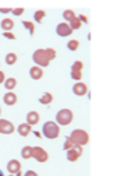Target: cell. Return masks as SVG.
Wrapping results in <instances>:
<instances>
[{"instance_id": "2", "label": "cell", "mask_w": 117, "mask_h": 176, "mask_svg": "<svg viewBox=\"0 0 117 176\" xmlns=\"http://www.w3.org/2000/svg\"><path fill=\"white\" fill-rule=\"evenodd\" d=\"M70 138L73 140V143L76 145H86L89 143V134L85 132V130H81V129H77V130H73V133L70 134Z\"/></svg>"}, {"instance_id": "7", "label": "cell", "mask_w": 117, "mask_h": 176, "mask_svg": "<svg viewBox=\"0 0 117 176\" xmlns=\"http://www.w3.org/2000/svg\"><path fill=\"white\" fill-rule=\"evenodd\" d=\"M56 32H57L59 37H70L73 34V29L70 28V25L67 23H60L56 27Z\"/></svg>"}, {"instance_id": "38", "label": "cell", "mask_w": 117, "mask_h": 176, "mask_svg": "<svg viewBox=\"0 0 117 176\" xmlns=\"http://www.w3.org/2000/svg\"><path fill=\"white\" fill-rule=\"evenodd\" d=\"M0 113H2V109H0Z\"/></svg>"}, {"instance_id": "15", "label": "cell", "mask_w": 117, "mask_h": 176, "mask_svg": "<svg viewBox=\"0 0 117 176\" xmlns=\"http://www.w3.org/2000/svg\"><path fill=\"white\" fill-rule=\"evenodd\" d=\"M0 27L4 29V32H10L11 29L14 28V21L11 18H4L2 23H0Z\"/></svg>"}, {"instance_id": "12", "label": "cell", "mask_w": 117, "mask_h": 176, "mask_svg": "<svg viewBox=\"0 0 117 176\" xmlns=\"http://www.w3.org/2000/svg\"><path fill=\"white\" fill-rule=\"evenodd\" d=\"M3 101H4L6 105L13 106V105H16V103H17V95L14 94V92L8 91L7 94H4V97H3Z\"/></svg>"}, {"instance_id": "14", "label": "cell", "mask_w": 117, "mask_h": 176, "mask_svg": "<svg viewBox=\"0 0 117 176\" xmlns=\"http://www.w3.org/2000/svg\"><path fill=\"white\" fill-rule=\"evenodd\" d=\"M31 130H32V126H29L28 123H21L18 127H17V132H18L20 136H22V137H27L29 133H31Z\"/></svg>"}, {"instance_id": "10", "label": "cell", "mask_w": 117, "mask_h": 176, "mask_svg": "<svg viewBox=\"0 0 117 176\" xmlns=\"http://www.w3.org/2000/svg\"><path fill=\"white\" fill-rule=\"evenodd\" d=\"M73 92L76 95H78V97H82V95H85L88 92V87L84 83H76L73 87Z\"/></svg>"}, {"instance_id": "31", "label": "cell", "mask_w": 117, "mask_h": 176, "mask_svg": "<svg viewBox=\"0 0 117 176\" xmlns=\"http://www.w3.org/2000/svg\"><path fill=\"white\" fill-rule=\"evenodd\" d=\"M4 38H7V39H16V35L13 34V32H4Z\"/></svg>"}, {"instance_id": "36", "label": "cell", "mask_w": 117, "mask_h": 176, "mask_svg": "<svg viewBox=\"0 0 117 176\" xmlns=\"http://www.w3.org/2000/svg\"><path fill=\"white\" fill-rule=\"evenodd\" d=\"M0 176H4V173H3V172H2V171H0Z\"/></svg>"}, {"instance_id": "11", "label": "cell", "mask_w": 117, "mask_h": 176, "mask_svg": "<svg viewBox=\"0 0 117 176\" xmlns=\"http://www.w3.org/2000/svg\"><path fill=\"white\" fill-rule=\"evenodd\" d=\"M39 120H41V116H39L38 112H35V110L28 112V115H27V123H28L29 126H35V124H38Z\"/></svg>"}, {"instance_id": "25", "label": "cell", "mask_w": 117, "mask_h": 176, "mask_svg": "<svg viewBox=\"0 0 117 176\" xmlns=\"http://www.w3.org/2000/svg\"><path fill=\"white\" fill-rule=\"evenodd\" d=\"M82 68H84V63L80 60L74 62L73 66H71V70H76V71H82Z\"/></svg>"}, {"instance_id": "34", "label": "cell", "mask_w": 117, "mask_h": 176, "mask_svg": "<svg viewBox=\"0 0 117 176\" xmlns=\"http://www.w3.org/2000/svg\"><path fill=\"white\" fill-rule=\"evenodd\" d=\"M4 80H6L4 73H3V71H0V84H2V83H4Z\"/></svg>"}, {"instance_id": "8", "label": "cell", "mask_w": 117, "mask_h": 176, "mask_svg": "<svg viewBox=\"0 0 117 176\" xmlns=\"http://www.w3.org/2000/svg\"><path fill=\"white\" fill-rule=\"evenodd\" d=\"M14 126L11 122L6 120V119H0V133L2 134H11L14 132Z\"/></svg>"}, {"instance_id": "28", "label": "cell", "mask_w": 117, "mask_h": 176, "mask_svg": "<svg viewBox=\"0 0 117 176\" xmlns=\"http://www.w3.org/2000/svg\"><path fill=\"white\" fill-rule=\"evenodd\" d=\"M71 78L80 81L82 78V71H76V70H71Z\"/></svg>"}, {"instance_id": "26", "label": "cell", "mask_w": 117, "mask_h": 176, "mask_svg": "<svg viewBox=\"0 0 117 176\" xmlns=\"http://www.w3.org/2000/svg\"><path fill=\"white\" fill-rule=\"evenodd\" d=\"M45 52H46V56L49 60H53V59L56 58V50L52 49V48H47V49H45Z\"/></svg>"}, {"instance_id": "6", "label": "cell", "mask_w": 117, "mask_h": 176, "mask_svg": "<svg viewBox=\"0 0 117 176\" xmlns=\"http://www.w3.org/2000/svg\"><path fill=\"white\" fill-rule=\"evenodd\" d=\"M81 155H82V147L81 145H74L71 150L67 151V159L70 162H76Z\"/></svg>"}, {"instance_id": "18", "label": "cell", "mask_w": 117, "mask_h": 176, "mask_svg": "<svg viewBox=\"0 0 117 176\" xmlns=\"http://www.w3.org/2000/svg\"><path fill=\"white\" fill-rule=\"evenodd\" d=\"M21 157H22L24 159H29V158H32V147L25 145V147L21 150Z\"/></svg>"}, {"instance_id": "29", "label": "cell", "mask_w": 117, "mask_h": 176, "mask_svg": "<svg viewBox=\"0 0 117 176\" xmlns=\"http://www.w3.org/2000/svg\"><path fill=\"white\" fill-rule=\"evenodd\" d=\"M11 13H13L14 16H21V14L24 13V8H22V7H18V8H13V10H11Z\"/></svg>"}, {"instance_id": "27", "label": "cell", "mask_w": 117, "mask_h": 176, "mask_svg": "<svg viewBox=\"0 0 117 176\" xmlns=\"http://www.w3.org/2000/svg\"><path fill=\"white\" fill-rule=\"evenodd\" d=\"M74 143H73V140L70 138V137H67V138H66V141H64V150L66 151H68V150H71V148L74 147Z\"/></svg>"}, {"instance_id": "32", "label": "cell", "mask_w": 117, "mask_h": 176, "mask_svg": "<svg viewBox=\"0 0 117 176\" xmlns=\"http://www.w3.org/2000/svg\"><path fill=\"white\" fill-rule=\"evenodd\" d=\"M11 10H13V8H8V7H0V13H3V14L11 13Z\"/></svg>"}, {"instance_id": "20", "label": "cell", "mask_w": 117, "mask_h": 176, "mask_svg": "<svg viewBox=\"0 0 117 176\" xmlns=\"http://www.w3.org/2000/svg\"><path fill=\"white\" fill-rule=\"evenodd\" d=\"M16 62H17V55L16 53H7V55H6V63H7L8 66L14 64Z\"/></svg>"}, {"instance_id": "17", "label": "cell", "mask_w": 117, "mask_h": 176, "mask_svg": "<svg viewBox=\"0 0 117 176\" xmlns=\"http://www.w3.org/2000/svg\"><path fill=\"white\" fill-rule=\"evenodd\" d=\"M4 87H6V89H8V91L14 89V88L17 87V80L13 78V77H10V78H6L4 80Z\"/></svg>"}, {"instance_id": "30", "label": "cell", "mask_w": 117, "mask_h": 176, "mask_svg": "<svg viewBox=\"0 0 117 176\" xmlns=\"http://www.w3.org/2000/svg\"><path fill=\"white\" fill-rule=\"evenodd\" d=\"M78 20L81 21V24H88V17L86 16H84V14H81V16H78Z\"/></svg>"}, {"instance_id": "21", "label": "cell", "mask_w": 117, "mask_h": 176, "mask_svg": "<svg viewBox=\"0 0 117 176\" xmlns=\"http://www.w3.org/2000/svg\"><path fill=\"white\" fill-rule=\"evenodd\" d=\"M45 16H46V11L38 10V11H35V14H34V20L37 23H42V20L45 18Z\"/></svg>"}, {"instance_id": "5", "label": "cell", "mask_w": 117, "mask_h": 176, "mask_svg": "<svg viewBox=\"0 0 117 176\" xmlns=\"http://www.w3.org/2000/svg\"><path fill=\"white\" fill-rule=\"evenodd\" d=\"M32 158H35L38 162H46L49 159V154L42 147H32Z\"/></svg>"}, {"instance_id": "23", "label": "cell", "mask_w": 117, "mask_h": 176, "mask_svg": "<svg viewBox=\"0 0 117 176\" xmlns=\"http://www.w3.org/2000/svg\"><path fill=\"white\" fill-rule=\"evenodd\" d=\"M78 46H80V42H78L77 39H71V41H68V43H67V48L70 50H77L78 49Z\"/></svg>"}, {"instance_id": "16", "label": "cell", "mask_w": 117, "mask_h": 176, "mask_svg": "<svg viewBox=\"0 0 117 176\" xmlns=\"http://www.w3.org/2000/svg\"><path fill=\"white\" fill-rule=\"evenodd\" d=\"M52 101H53V95L50 94V92H45V94L39 98V102H41L42 105H49V103H52Z\"/></svg>"}, {"instance_id": "13", "label": "cell", "mask_w": 117, "mask_h": 176, "mask_svg": "<svg viewBox=\"0 0 117 176\" xmlns=\"http://www.w3.org/2000/svg\"><path fill=\"white\" fill-rule=\"evenodd\" d=\"M29 76H31L32 80H41L42 77H43V70L39 66H34L29 70Z\"/></svg>"}, {"instance_id": "33", "label": "cell", "mask_w": 117, "mask_h": 176, "mask_svg": "<svg viewBox=\"0 0 117 176\" xmlns=\"http://www.w3.org/2000/svg\"><path fill=\"white\" fill-rule=\"evenodd\" d=\"M24 176H38L37 172H34V171H28V172H25V175Z\"/></svg>"}, {"instance_id": "3", "label": "cell", "mask_w": 117, "mask_h": 176, "mask_svg": "<svg viewBox=\"0 0 117 176\" xmlns=\"http://www.w3.org/2000/svg\"><path fill=\"white\" fill-rule=\"evenodd\" d=\"M73 119H74V115L70 109H61L56 115V123L59 126H68L73 122Z\"/></svg>"}, {"instance_id": "37", "label": "cell", "mask_w": 117, "mask_h": 176, "mask_svg": "<svg viewBox=\"0 0 117 176\" xmlns=\"http://www.w3.org/2000/svg\"><path fill=\"white\" fill-rule=\"evenodd\" d=\"M8 176H14V175H8Z\"/></svg>"}, {"instance_id": "19", "label": "cell", "mask_w": 117, "mask_h": 176, "mask_svg": "<svg viewBox=\"0 0 117 176\" xmlns=\"http://www.w3.org/2000/svg\"><path fill=\"white\" fill-rule=\"evenodd\" d=\"M76 17H77V16H76V13H74L73 10H66V11H63V18H64L66 21H68V23H70L73 18H76Z\"/></svg>"}, {"instance_id": "9", "label": "cell", "mask_w": 117, "mask_h": 176, "mask_svg": "<svg viewBox=\"0 0 117 176\" xmlns=\"http://www.w3.org/2000/svg\"><path fill=\"white\" fill-rule=\"evenodd\" d=\"M7 171H8V173H10V175H16L17 172H20V171H21V163H20V161L11 159L10 162L7 163Z\"/></svg>"}, {"instance_id": "22", "label": "cell", "mask_w": 117, "mask_h": 176, "mask_svg": "<svg viewBox=\"0 0 117 176\" xmlns=\"http://www.w3.org/2000/svg\"><path fill=\"white\" fill-rule=\"evenodd\" d=\"M68 25H70V28L74 31V29H80L82 24H81V21L78 20V17H76V18H73L70 23H68Z\"/></svg>"}, {"instance_id": "24", "label": "cell", "mask_w": 117, "mask_h": 176, "mask_svg": "<svg viewBox=\"0 0 117 176\" xmlns=\"http://www.w3.org/2000/svg\"><path fill=\"white\" fill-rule=\"evenodd\" d=\"M22 25L25 27L27 29H28L29 34L34 35V32H35V25H34V23H31V21H22Z\"/></svg>"}, {"instance_id": "35", "label": "cell", "mask_w": 117, "mask_h": 176, "mask_svg": "<svg viewBox=\"0 0 117 176\" xmlns=\"http://www.w3.org/2000/svg\"><path fill=\"white\" fill-rule=\"evenodd\" d=\"M14 176H22V173H21V171H20V172H17V173L14 175Z\"/></svg>"}, {"instance_id": "4", "label": "cell", "mask_w": 117, "mask_h": 176, "mask_svg": "<svg viewBox=\"0 0 117 176\" xmlns=\"http://www.w3.org/2000/svg\"><path fill=\"white\" fill-rule=\"evenodd\" d=\"M32 59H34V62L37 63V66H39V67H46V66H49V63H50V60L47 59V56H46L45 49L35 50L34 55H32Z\"/></svg>"}, {"instance_id": "1", "label": "cell", "mask_w": 117, "mask_h": 176, "mask_svg": "<svg viewBox=\"0 0 117 176\" xmlns=\"http://www.w3.org/2000/svg\"><path fill=\"white\" fill-rule=\"evenodd\" d=\"M42 133H43V136L46 137V138L55 140V138H57L59 134H60V127L55 122H46V123L43 124V127H42Z\"/></svg>"}]
</instances>
